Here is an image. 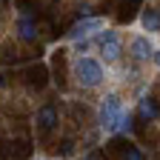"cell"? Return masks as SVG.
I'll use <instances>...</instances> for the list:
<instances>
[{
	"label": "cell",
	"mask_w": 160,
	"mask_h": 160,
	"mask_svg": "<svg viewBox=\"0 0 160 160\" xmlns=\"http://www.w3.org/2000/svg\"><path fill=\"white\" fill-rule=\"evenodd\" d=\"M97 117H100V126H103V129L114 132V129H117V120L123 117V100H120L117 94H106L103 103H100Z\"/></svg>",
	"instance_id": "6da1fadb"
},
{
	"label": "cell",
	"mask_w": 160,
	"mask_h": 160,
	"mask_svg": "<svg viewBox=\"0 0 160 160\" xmlns=\"http://www.w3.org/2000/svg\"><path fill=\"white\" fill-rule=\"evenodd\" d=\"M74 72H77V80L83 86H97L100 80H103V66H100L94 57H80Z\"/></svg>",
	"instance_id": "7a4b0ae2"
},
{
	"label": "cell",
	"mask_w": 160,
	"mask_h": 160,
	"mask_svg": "<svg viewBox=\"0 0 160 160\" xmlns=\"http://www.w3.org/2000/svg\"><path fill=\"white\" fill-rule=\"evenodd\" d=\"M0 154H3V160H26L32 154V143L29 140H9V143H0Z\"/></svg>",
	"instance_id": "3957f363"
},
{
	"label": "cell",
	"mask_w": 160,
	"mask_h": 160,
	"mask_svg": "<svg viewBox=\"0 0 160 160\" xmlns=\"http://www.w3.org/2000/svg\"><path fill=\"white\" fill-rule=\"evenodd\" d=\"M97 29H103V20H100V17H86V20H77V23L69 29V37L80 40V37H86V34H92Z\"/></svg>",
	"instance_id": "277c9868"
},
{
	"label": "cell",
	"mask_w": 160,
	"mask_h": 160,
	"mask_svg": "<svg viewBox=\"0 0 160 160\" xmlns=\"http://www.w3.org/2000/svg\"><path fill=\"white\" fill-rule=\"evenodd\" d=\"M54 126H57V112H54V106H43V109L37 112V129H40V134H49Z\"/></svg>",
	"instance_id": "5b68a950"
},
{
	"label": "cell",
	"mask_w": 160,
	"mask_h": 160,
	"mask_svg": "<svg viewBox=\"0 0 160 160\" xmlns=\"http://www.w3.org/2000/svg\"><path fill=\"white\" fill-rule=\"evenodd\" d=\"M17 34H20V40H29V43L37 37V26L32 23V17H20L17 20Z\"/></svg>",
	"instance_id": "8992f818"
},
{
	"label": "cell",
	"mask_w": 160,
	"mask_h": 160,
	"mask_svg": "<svg viewBox=\"0 0 160 160\" xmlns=\"http://www.w3.org/2000/svg\"><path fill=\"white\" fill-rule=\"evenodd\" d=\"M152 43H149V40L146 37H137V40H132V54L137 57V60H146V57H152Z\"/></svg>",
	"instance_id": "52a82bcc"
},
{
	"label": "cell",
	"mask_w": 160,
	"mask_h": 160,
	"mask_svg": "<svg viewBox=\"0 0 160 160\" xmlns=\"http://www.w3.org/2000/svg\"><path fill=\"white\" fill-rule=\"evenodd\" d=\"M157 112H160V106H157L154 97H143L140 100V120H154Z\"/></svg>",
	"instance_id": "ba28073f"
},
{
	"label": "cell",
	"mask_w": 160,
	"mask_h": 160,
	"mask_svg": "<svg viewBox=\"0 0 160 160\" xmlns=\"http://www.w3.org/2000/svg\"><path fill=\"white\" fill-rule=\"evenodd\" d=\"M140 23H143L146 32H160V12L157 9H146L143 17H140Z\"/></svg>",
	"instance_id": "9c48e42d"
},
{
	"label": "cell",
	"mask_w": 160,
	"mask_h": 160,
	"mask_svg": "<svg viewBox=\"0 0 160 160\" xmlns=\"http://www.w3.org/2000/svg\"><path fill=\"white\" fill-rule=\"evenodd\" d=\"M137 9H140V0H120V12H117V17L123 20H132L134 14H137Z\"/></svg>",
	"instance_id": "30bf717a"
},
{
	"label": "cell",
	"mask_w": 160,
	"mask_h": 160,
	"mask_svg": "<svg viewBox=\"0 0 160 160\" xmlns=\"http://www.w3.org/2000/svg\"><path fill=\"white\" fill-rule=\"evenodd\" d=\"M46 66H32L29 69V83L32 86H37V89H43V83H46Z\"/></svg>",
	"instance_id": "8fae6325"
},
{
	"label": "cell",
	"mask_w": 160,
	"mask_h": 160,
	"mask_svg": "<svg viewBox=\"0 0 160 160\" xmlns=\"http://www.w3.org/2000/svg\"><path fill=\"white\" fill-rule=\"evenodd\" d=\"M103 54H106V60H117V57H120V43H117V40L103 43Z\"/></svg>",
	"instance_id": "7c38bea8"
},
{
	"label": "cell",
	"mask_w": 160,
	"mask_h": 160,
	"mask_svg": "<svg viewBox=\"0 0 160 160\" xmlns=\"http://www.w3.org/2000/svg\"><path fill=\"white\" fill-rule=\"evenodd\" d=\"M123 160H146V157H143V152L134 149L132 143H123Z\"/></svg>",
	"instance_id": "4fadbf2b"
},
{
	"label": "cell",
	"mask_w": 160,
	"mask_h": 160,
	"mask_svg": "<svg viewBox=\"0 0 160 160\" xmlns=\"http://www.w3.org/2000/svg\"><path fill=\"white\" fill-rule=\"evenodd\" d=\"M109 40H117V34H114V32H100V34H97V43H100V46L109 43Z\"/></svg>",
	"instance_id": "5bb4252c"
},
{
	"label": "cell",
	"mask_w": 160,
	"mask_h": 160,
	"mask_svg": "<svg viewBox=\"0 0 160 160\" xmlns=\"http://www.w3.org/2000/svg\"><path fill=\"white\" fill-rule=\"evenodd\" d=\"M72 149H74V143H72V140H63V143H60V154H72Z\"/></svg>",
	"instance_id": "9a60e30c"
},
{
	"label": "cell",
	"mask_w": 160,
	"mask_h": 160,
	"mask_svg": "<svg viewBox=\"0 0 160 160\" xmlns=\"http://www.w3.org/2000/svg\"><path fill=\"white\" fill-rule=\"evenodd\" d=\"M86 49H89V40H77V52H80V54H83Z\"/></svg>",
	"instance_id": "2e32d148"
},
{
	"label": "cell",
	"mask_w": 160,
	"mask_h": 160,
	"mask_svg": "<svg viewBox=\"0 0 160 160\" xmlns=\"http://www.w3.org/2000/svg\"><path fill=\"white\" fill-rule=\"evenodd\" d=\"M152 60H154V63L160 66V49H157V52H152Z\"/></svg>",
	"instance_id": "e0dca14e"
},
{
	"label": "cell",
	"mask_w": 160,
	"mask_h": 160,
	"mask_svg": "<svg viewBox=\"0 0 160 160\" xmlns=\"http://www.w3.org/2000/svg\"><path fill=\"white\" fill-rule=\"evenodd\" d=\"M86 160H103V157H100V154H89Z\"/></svg>",
	"instance_id": "ac0fdd59"
},
{
	"label": "cell",
	"mask_w": 160,
	"mask_h": 160,
	"mask_svg": "<svg viewBox=\"0 0 160 160\" xmlns=\"http://www.w3.org/2000/svg\"><path fill=\"white\" fill-rule=\"evenodd\" d=\"M0 86H3V74H0Z\"/></svg>",
	"instance_id": "d6986e66"
}]
</instances>
